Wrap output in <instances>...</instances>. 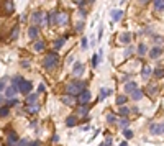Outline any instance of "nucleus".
I'll return each instance as SVG.
<instances>
[{
  "instance_id": "obj_6",
  "label": "nucleus",
  "mask_w": 164,
  "mask_h": 146,
  "mask_svg": "<svg viewBox=\"0 0 164 146\" xmlns=\"http://www.w3.org/2000/svg\"><path fill=\"white\" fill-rule=\"evenodd\" d=\"M82 72H84V64L82 63H75L74 67H72V76L79 77V76H82Z\"/></svg>"
},
{
  "instance_id": "obj_29",
  "label": "nucleus",
  "mask_w": 164,
  "mask_h": 146,
  "mask_svg": "<svg viewBox=\"0 0 164 146\" xmlns=\"http://www.w3.org/2000/svg\"><path fill=\"white\" fill-rule=\"evenodd\" d=\"M75 123H77V118H75V117H69V118L66 120V125H67V127H74Z\"/></svg>"
},
{
  "instance_id": "obj_1",
  "label": "nucleus",
  "mask_w": 164,
  "mask_h": 146,
  "mask_svg": "<svg viewBox=\"0 0 164 146\" xmlns=\"http://www.w3.org/2000/svg\"><path fill=\"white\" fill-rule=\"evenodd\" d=\"M85 90V82H82V80H74L72 84H69V86L66 87V92H67V95H81L82 92Z\"/></svg>"
},
{
  "instance_id": "obj_9",
  "label": "nucleus",
  "mask_w": 164,
  "mask_h": 146,
  "mask_svg": "<svg viewBox=\"0 0 164 146\" xmlns=\"http://www.w3.org/2000/svg\"><path fill=\"white\" fill-rule=\"evenodd\" d=\"M38 33H39V30H38V26H30L28 28V36H30L31 39H36L38 38Z\"/></svg>"
},
{
  "instance_id": "obj_34",
  "label": "nucleus",
  "mask_w": 164,
  "mask_h": 146,
  "mask_svg": "<svg viewBox=\"0 0 164 146\" xmlns=\"http://www.w3.org/2000/svg\"><path fill=\"white\" fill-rule=\"evenodd\" d=\"M7 79H8V77H7V76H3V77H2V80H0V90H2V92H5V90H7V89H5Z\"/></svg>"
},
{
  "instance_id": "obj_21",
  "label": "nucleus",
  "mask_w": 164,
  "mask_h": 146,
  "mask_svg": "<svg viewBox=\"0 0 164 146\" xmlns=\"http://www.w3.org/2000/svg\"><path fill=\"white\" fill-rule=\"evenodd\" d=\"M161 53H162L161 48H153V49H151V53H149V56L154 59V58H159V56H161Z\"/></svg>"
},
{
  "instance_id": "obj_49",
  "label": "nucleus",
  "mask_w": 164,
  "mask_h": 146,
  "mask_svg": "<svg viewBox=\"0 0 164 146\" xmlns=\"http://www.w3.org/2000/svg\"><path fill=\"white\" fill-rule=\"evenodd\" d=\"M45 90V86H43V84H39V87H38V92H43Z\"/></svg>"
},
{
  "instance_id": "obj_15",
  "label": "nucleus",
  "mask_w": 164,
  "mask_h": 146,
  "mask_svg": "<svg viewBox=\"0 0 164 146\" xmlns=\"http://www.w3.org/2000/svg\"><path fill=\"white\" fill-rule=\"evenodd\" d=\"M61 102H64L66 105H74L75 100H74L72 95H61Z\"/></svg>"
},
{
  "instance_id": "obj_38",
  "label": "nucleus",
  "mask_w": 164,
  "mask_h": 146,
  "mask_svg": "<svg viewBox=\"0 0 164 146\" xmlns=\"http://www.w3.org/2000/svg\"><path fill=\"white\" fill-rule=\"evenodd\" d=\"M7 115H8V107H2V110H0V117L5 118Z\"/></svg>"
},
{
  "instance_id": "obj_42",
  "label": "nucleus",
  "mask_w": 164,
  "mask_h": 146,
  "mask_svg": "<svg viewBox=\"0 0 164 146\" xmlns=\"http://www.w3.org/2000/svg\"><path fill=\"white\" fill-rule=\"evenodd\" d=\"M18 146H31V141H28V140H20V141H18Z\"/></svg>"
},
{
  "instance_id": "obj_4",
  "label": "nucleus",
  "mask_w": 164,
  "mask_h": 146,
  "mask_svg": "<svg viewBox=\"0 0 164 146\" xmlns=\"http://www.w3.org/2000/svg\"><path fill=\"white\" fill-rule=\"evenodd\" d=\"M89 100H90V92H89V90H84L82 94L77 97V102L81 104V105H85Z\"/></svg>"
},
{
  "instance_id": "obj_27",
  "label": "nucleus",
  "mask_w": 164,
  "mask_h": 146,
  "mask_svg": "<svg viewBox=\"0 0 164 146\" xmlns=\"http://www.w3.org/2000/svg\"><path fill=\"white\" fill-rule=\"evenodd\" d=\"M130 39H131L130 33H123L122 36H120V41H122V43H130Z\"/></svg>"
},
{
  "instance_id": "obj_30",
  "label": "nucleus",
  "mask_w": 164,
  "mask_h": 146,
  "mask_svg": "<svg viewBox=\"0 0 164 146\" xmlns=\"http://www.w3.org/2000/svg\"><path fill=\"white\" fill-rule=\"evenodd\" d=\"M154 76L156 77H164V67H158V69H154Z\"/></svg>"
},
{
  "instance_id": "obj_16",
  "label": "nucleus",
  "mask_w": 164,
  "mask_h": 146,
  "mask_svg": "<svg viewBox=\"0 0 164 146\" xmlns=\"http://www.w3.org/2000/svg\"><path fill=\"white\" fill-rule=\"evenodd\" d=\"M41 17H43V12H35V13H33V17H31V22L35 23V26H36V23H38V25L41 23Z\"/></svg>"
},
{
  "instance_id": "obj_10",
  "label": "nucleus",
  "mask_w": 164,
  "mask_h": 146,
  "mask_svg": "<svg viewBox=\"0 0 164 146\" xmlns=\"http://www.w3.org/2000/svg\"><path fill=\"white\" fill-rule=\"evenodd\" d=\"M30 90H31V82L23 80L22 86H20V92H23V94H30Z\"/></svg>"
},
{
  "instance_id": "obj_8",
  "label": "nucleus",
  "mask_w": 164,
  "mask_h": 146,
  "mask_svg": "<svg viewBox=\"0 0 164 146\" xmlns=\"http://www.w3.org/2000/svg\"><path fill=\"white\" fill-rule=\"evenodd\" d=\"M3 8H5L7 13H13V10H15V5H13V0H5V3H3Z\"/></svg>"
},
{
  "instance_id": "obj_25",
  "label": "nucleus",
  "mask_w": 164,
  "mask_h": 146,
  "mask_svg": "<svg viewBox=\"0 0 164 146\" xmlns=\"http://www.w3.org/2000/svg\"><path fill=\"white\" fill-rule=\"evenodd\" d=\"M18 31H20V26H13V30H12V33H10V39H17L18 38Z\"/></svg>"
},
{
  "instance_id": "obj_7",
  "label": "nucleus",
  "mask_w": 164,
  "mask_h": 146,
  "mask_svg": "<svg viewBox=\"0 0 164 146\" xmlns=\"http://www.w3.org/2000/svg\"><path fill=\"white\" fill-rule=\"evenodd\" d=\"M151 133H153V135H161V133H164V123L151 125Z\"/></svg>"
},
{
  "instance_id": "obj_50",
  "label": "nucleus",
  "mask_w": 164,
  "mask_h": 146,
  "mask_svg": "<svg viewBox=\"0 0 164 146\" xmlns=\"http://www.w3.org/2000/svg\"><path fill=\"white\" fill-rule=\"evenodd\" d=\"M31 146H39V141H35V143L31 141Z\"/></svg>"
},
{
  "instance_id": "obj_19",
  "label": "nucleus",
  "mask_w": 164,
  "mask_h": 146,
  "mask_svg": "<svg viewBox=\"0 0 164 146\" xmlns=\"http://www.w3.org/2000/svg\"><path fill=\"white\" fill-rule=\"evenodd\" d=\"M153 5L158 12H162L164 10V0H153Z\"/></svg>"
},
{
  "instance_id": "obj_13",
  "label": "nucleus",
  "mask_w": 164,
  "mask_h": 146,
  "mask_svg": "<svg viewBox=\"0 0 164 146\" xmlns=\"http://www.w3.org/2000/svg\"><path fill=\"white\" fill-rule=\"evenodd\" d=\"M151 74H154V71L151 69V66H148V64H145V67H143V71H141V76H143L145 79H148Z\"/></svg>"
},
{
  "instance_id": "obj_51",
  "label": "nucleus",
  "mask_w": 164,
  "mask_h": 146,
  "mask_svg": "<svg viewBox=\"0 0 164 146\" xmlns=\"http://www.w3.org/2000/svg\"><path fill=\"white\" fill-rule=\"evenodd\" d=\"M120 146H128V143H126V141H123V143L120 144Z\"/></svg>"
},
{
  "instance_id": "obj_35",
  "label": "nucleus",
  "mask_w": 164,
  "mask_h": 146,
  "mask_svg": "<svg viewBox=\"0 0 164 146\" xmlns=\"http://www.w3.org/2000/svg\"><path fill=\"white\" fill-rule=\"evenodd\" d=\"M148 94H149V95H156V94H158V87H156V86H149V87H148Z\"/></svg>"
},
{
  "instance_id": "obj_26",
  "label": "nucleus",
  "mask_w": 164,
  "mask_h": 146,
  "mask_svg": "<svg viewBox=\"0 0 164 146\" xmlns=\"http://www.w3.org/2000/svg\"><path fill=\"white\" fill-rule=\"evenodd\" d=\"M39 110V105L36 104V105H28V108H26V112L28 113H36Z\"/></svg>"
},
{
  "instance_id": "obj_44",
  "label": "nucleus",
  "mask_w": 164,
  "mask_h": 146,
  "mask_svg": "<svg viewBox=\"0 0 164 146\" xmlns=\"http://www.w3.org/2000/svg\"><path fill=\"white\" fill-rule=\"evenodd\" d=\"M18 104V100L17 99H10V100H7V105L8 107H13V105H17Z\"/></svg>"
},
{
  "instance_id": "obj_22",
  "label": "nucleus",
  "mask_w": 164,
  "mask_h": 146,
  "mask_svg": "<svg viewBox=\"0 0 164 146\" xmlns=\"http://www.w3.org/2000/svg\"><path fill=\"white\" fill-rule=\"evenodd\" d=\"M23 80H25V79H23L22 76H17V77H13V87H17L18 90H20V86H22Z\"/></svg>"
},
{
  "instance_id": "obj_31",
  "label": "nucleus",
  "mask_w": 164,
  "mask_h": 146,
  "mask_svg": "<svg viewBox=\"0 0 164 146\" xmlns=\"http://www.w3.org/2000/svg\"><path fill=\"white\" fill-rule=\"evenodd\" d=\"M48 23H49V15L43 13V17H41V23H39V25H41V26H46Z\"/></svg>"
},
{
  "instance_id": "obj_12",
  "label": "nucleus",
  "mask_w": 164,
  "mask_h": 146,
  "mask_svg": "<svg viewBox=\"0 0 164 146\" xmlns=\"http://www.w3.org/2000/svg\"><path fill=\"white\" fill-rule=\"evenodd\" d=\"M110 17H112L113 22H118V20L123 17V10H112L110 12Z\"/></svg>"
},
{
  "instance_id": "obj_17",
  "label": "nucleus",
  "mask_w": 164,
  "mask_h": 146,
  "mask_svg": "<svg viewBox=\"0 0 164 146\" xmlns=\"http://www.w3.org/2000/svg\"><path fill=\"white\" fill-rule=\"evenodd\" d=\"M17 92H18V89H17V87H13V86H12V87H8V89L5 90V95H7V99H13Z\"/></svg>"
},
{
  "instance_id": "obj_5",
  "label": "nucleus",
  "mask_w": 164,
  "mask_h": 146,
  "mask_svg": "<svg viewBox=\"0 0 164 146\" xmlns=\"http://www.w3.org/2000/svg\"><path fill=\"white\" fill-rule=\"evenodd\" d=\"M7 141H8V146H13V144H18V136L15 131H8V135H7Z\"/></svg>"
},
{
  "instance_id": "obj_40",
  "label": "nucleus",
  "mask_w": 164,
  "mask_h": 146,
  "mask_svg": "<svg viewBox=\"0 0 164 146\" xmlns=\"http://www.w3.org/2000/svg\"><path fill=\"white\" fill-rule=\"evenodd\" d=\"M56 18H58V13H56V12H51V13H49V22L56 23Z\"/></svg>"
},
{
  "instance_id": "obj_46",
  "label": "nucleus",
  "mask_w": 164,
  "mask_h": 146,
  "mask_svg": "<svg viewBox=\"0 0 164 146\" xmlns=\"http://www.w3.org/2000/svg\"><path fill=\"white\" fill-rule=\"evenodd\" d=\"M103 143H105V146H112V144H113V140H112V138L109 136L105 141H103Z\"/></svg>"
},
{
  "instance_id": "obj_2",
  "label": "nucleus",
  "mask_w": 164,
  "mask_h": 146,
  "mask_svg": "<svg viewBox=\"0 0 164 146\" xmlns=\"http://www.w3.org/2000/svg\"><path fill=\"white\" fill-rule=\"evenodd\" d=\"M43 63H45V67H46V69H53V67L56 66V64L59 63V56L56 54V51H53V53H48Z\"/></svg>"
},
{
  "instance_id": "obj_39",
  "label": "nucleus",
  "mask_w": 164,
  "mask_h": 146,
  "mask_svg": "<svg viewBox=\"0 0 164 146\" xmlns=\"http://www.w3.org/2000/svg\"><path fill=\"white\" fill-rule=\"evenodd\" d=\"M123 136H125L126 140H130V138L133 136V131H131V130H123Z\"/></svg>"
},
{
  "instance_id": "obj_47",
  "label": "nucleus",
  "mask_w": 164,
  "mask_h": 146,
  "mask_svg": "<svg viewBox=\"0 0 164 146\" xmlns=\"http://www.w3.org/2000/svg\"><path fill=\"white\" fill-rule=\"evenodd\" d=\"M130 56H131V48H128L125 51V58H130Z\"/></svg>"
},
{
  "instance_id": "obj_3",
  "label": "nucleus",
  "mask_w": 164,
  "mask_h": 146,
  "mask_svg": "<svg viewBox=\"0 0 164 146\" xmlns=\"http://www.w3.org/2000/svg\"><path fill=\"white\" fill-rule=\"evenodd\" d=\"M56 23L58 25H67L69 23V13L67 12H59L58 18H56Z\"/></svg>"
},
{
  "instance_id": "obj_52",
  "label": "nucleus",
  "mask_w": 164,
  "mask_h": 146,
  "mask_svg": "<svg viewBox=\"0 0 164 146\" xmlns=\"http://www.w3.org/2000/svg\"><path fill=\"white\" fill-rule=\"evenodd\" d=\"M89 2H90V3H92V2H94V0H89Z\"/></svg>"
},
{
  "instance_id": "obj_28",
  "label": "nucleus",
  "mask_w": 164,
  "mask_h": 146,
  "mask_svg": "<svg viewBox=\"0 0 164 146\" xmlns=\"http://www.w3.org/2000/svg\"><path fill=\"white\" fill-rule=\"evenodd\" d=\"M87 110H89V108H87L85 105H81V107L77 108V115H81V117H84V115H87Z\"/></svg>"
},
{
  "instance_id": "obj_48",
  "label": "nucleus",
  "mask_w": 164,
  "mask_h": 146,
  "mask_svg": "<svg viewBox=\"0 0 164 146\" xmlns=\"http://www.w3.org/2000/svg\"><path fill=\"white\" fill-rule=\"evenodd\" d=\"M82 26H84V23H82V22H79V23H77V26H75V30H77V31H79V30H82Z\"/></svg>"
},
{
  "instance_id": "obj_20",
  "label": "nucleus",
  "mask_w": 164,
  "mask_h": 146,
  "mask_svg": "<svg viewBox=\"0 0 164 146\" xmlns=\"http://www.w3.org/2000/svg\"><path fill=\"white\" fill-rule=\"evenodd\" d=\"M36 99H38L36 94H30V95L26 97V104L28 105H36Z\"/></svg>"
},
{
  "instance_id": "obj_23",
  "label": "nucleus",
  "mask_w": 164,
  "mask_h": 146,
  "mask_svg": "<svg viewBox=\"0 0 164 146\" xmlns=\"http://www.w3.org/2000/svg\"><path fill=\"white\" fill-rule=\"evenodd\" d=\"M146 51H148L146 44H145V43H139V44H138V54H139V56H145Z\"/></svg>"
},
{
  "instance_id": "obj_45",
  "label": "nucleus",
  "mask_w": 164,
  "mask_h": 146,
  "mask_svg": "<svg viewBox=\"0 0 164 146\" xmlns=\"http://www.w3.org/2000/svg\"><path fill=\"white\" fill-rule=\"evenodd\" d=\"M107 120H109V121H112V123H113V121H117V117H115V113H109Z\"/></svg>"
},
{
  "instance_id": "obj_37",
  "label": "nucleus",
  "mask_w": 164,
  "mask_h": 146,
  "mask_svg": "<svg viewBox=\"0 0 164 146\" xmlns=\"http://www.w3.org/2000/svg\"><path fill=\"white\" fill-rule=\"evenodd\" d=\"M128 113H130V110H128L126 107H120V115H122L123 118H125V117L128 115Z\"/></svg>"
},
{
  "instance_id": "obj_41",
  "label": "nucleus",
  "mask_w": 164,
  "mask_h": 146,
  "mask_svg": "<svg viewBox=\"0 0 164 146\" xmlns=\"http://www.w3.org/2000/svg\"><path fill=\"white\" fill-rule=\"evenodd\" d=\"M99 61H100V58H99L97 54H94V58H92V66H94V67H97Z\"/></svg>"
},
{
  "instance_id": "obj_32",
  "label": "nucleus",
  "mask_w": 164,
  "mask_h": 146,
  "mask_svg": "<svg viewBox=\"0 0 164 146\" xmlns=\"http://www.w3.org/2000/svg\"><path fill=\"white\" fill-rule=\"evenodd\" d=\"M107 95H110V90H109V89H105V87H103L102 90H100V97H99V100H103Z\"/></svg>"
},
{
  "instance_id": "obj_24",
  "label": "nucleus",
  "mask_w": 164,
  "mask_h": 146,
  "mask_svg": "<svg viewBox=\"0 0 164 146\" xmlns=\"http://www.w3.org/2000/svg\"><path fill=\"white\" fill-rule=\"evenodd\" d=\"M33 49L38 51V53H41L43 49H45V43H43V41H36V43H35V46H33Z\"/></svg>"
},
{
  "instance_id": "obj_18",
  "label": "nucleus",
  "mask_w": 164,
  "mask_h": 146,
  "mask_svg": "<svg viewBox=\"0 0 164 146\" xmlns=\"http://www.w3.org/2000/svg\"><path fill=\"white\" fill-rule=\"evenodd\" d=\"M131 99L136 100V102H138V100H141L143 99V90H141V89H136V90L131 94Z\"/></svg>"
},
{
  "instance_id": "obj_14",
  "label": "nucleus",
  "mask_w": 164,
  "mask_h": 146,
  "mask_svg": "<svg viewBox=\"0 0 164 146\" xmlns=\"http://www.w3.org/2000/svg\"><path fill=\"white\" fill-rule=\"evenodd\" d=\"M136 89H138L136 82H126V84H125V92H130V94H133Z\"/></svg>"
},
{
  "instance_id": "obj_36",
  "label": "nucleus",
  "mask_w": 164,
  "mask_h": 146,
  "mask_svg": "<svg viewBox=\"0 0 164 146\" xmlns=\"http://www.w3.org/2000/svg\"><path fill=\"white\" fill-rule=\"evenodd\" d=\"M128 123H130V121H128V118H122V120L118 121V127H120V128H126Z\"/></svg>"
},
{
  "instance_id": "obj_11",
  "label": "nucleus",
  "mask_w": 164,
  "mask_h": 146,
  "mask_svg": "<svg viewBox=\"0 0 164 146\" xmlns=\"http://www.w3.org/2000/svg\"><path fill=\"white\" fill-rule=\"evenodd\" d=\"M66 36H62V38H59V39H56L54 41V44H53V49L54 51H58V49H61V48L64 46V43H66Z\"/></svg>"
},
{
  "instance_id": "obj_33",
  "label": "nucleus",
  "mask_w": 164,
  "mask_h": 146,
  "mask_svg": "<svg viewBox=\"0 0 164 146\" xmlns=\"http://www.w3.org/2000/svg\"><path fill=\"white\" fill-rule=\"evenodd\" d=\"M125 102H126V97H125V95H118V97H117V105L123 107V105H125Z\"/></svg>"
},
{
  "instance_id": "obj_43",
  "label": "nucleus",
  "mask_w": 164,
  "mask_h": 146,
  "mask_svg": "<svg viewBox=\"0 0 164 146\" xmlns=\"http://www.w3.org/2000/svg\"><path fill=\"white\" fill-rule=\"evenodd\" d=\"M81 44H82V48H84V49H87V48H89V41H87V38H85V36H84V38H82Z\"/></svg>"
}]
</instances>
